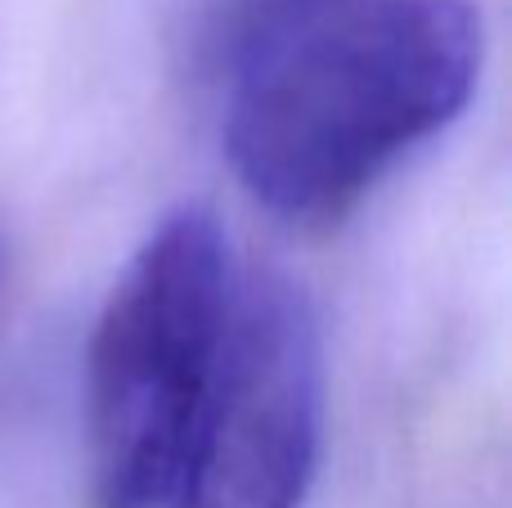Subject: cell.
I'll return each instance as SVG.
<instances>
[{"mask_svg":"<svg viewBox=\"0 0 512 508\" xmlns=\"http://www.w3.org/2000/svg\"><path fill=\"white\" fill-rule=\"evenodd\" d=\"M324 432V342L310 297L283 275L234 288L198 401L176 508H301Z\"/></svg>","mask_w":512,"mask_h":508,"instance_id":"3","label":"cell"},{"mask_svg":"<svg viewBox=\"0 0 512 508\" xmlns=\"http://www.w3.org/2000/svg\"><path fill=\"white\" fill-rule=\"evenodd\" d=\"M481 63L472 0H351L234 72L230 167L279 221L337 225L468 108Z\"/></svg>","mask_w":512,"mask_h":508,"instance_id":"1","label":"cell"},{"mask_svg":"<svg viewBox=\"0 0 512 508\" xmlns=\"http://www.w3.org/2000/svg\"><path fill=\"white\" fill-rule=\"evenodd\" d=\"M342 5H351V0H230L212 45L225 59V68L239 72L243 63L261 59L265 50H274L279 41L297 36L301 27L319 23Z\"/></svg>","mask_w":512,"mask_h":508,"instance_id":"4","label":"cell"},{"mask_svg":"<svg viewBox=\"0 0 512 508\" xmlns=\"http://www.w3.org/2000/svg\"><path fill=\"white\" fill-rule=\"evenodd\" d=\"M230 243L207 207H176L126 261L86 351L90 508H158L230 320Z\"/></svg>","mask_w":512,"mask_h":508,"instance_id":"2","label":"cell"}]
</instances>
